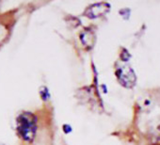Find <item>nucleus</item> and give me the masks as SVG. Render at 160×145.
I'll return each mask as SVG.
<instances>
[{"label":"nucleus","mask_w":160,"mask_h":145,"mask_svg":"<svg viewBox=\"0 0 160 145\" xmlns=\"http://www.w3.org/2000/svg\"><path fill=\"white\" fill-rule=\"evenodd\" d=\"M16 129L24 140L32 141L37 131V118L31 112L21 113L16 120Z\"/></svg>","instance_id":"nucleus-1"},{"label":"nucleus","mask_w":160,"mask_h":145,"mask_svg":"<svg viewBox=\"0 0 160 145\" xmlns=\"http://www.w3.org/2000/svg\"><path fill=\"white\" fill-rule=\"evenodd\" d=\"M116 76L119 82L125 88H133L136 84V75L130 66L124 65L118 68Z\"/></svg>","instance_id":"nucleus-2"},{"label":"nucleus","mask_w":160,"mask_h":145,"mask_svg":"<svg viewBox=\"0 0 160 145\" xmlns=\"http://www.w3.org/2000/svg\"><path fill=\"white\" fill-rule=\"evenodd\" d=\"M110 10V5L106 2H100V3H95L91 5L84 12V14L92 19L98 18L100 16H103L108 11Z\"/></svg>","instance_id":"nucleus-3"}]
</instances>
